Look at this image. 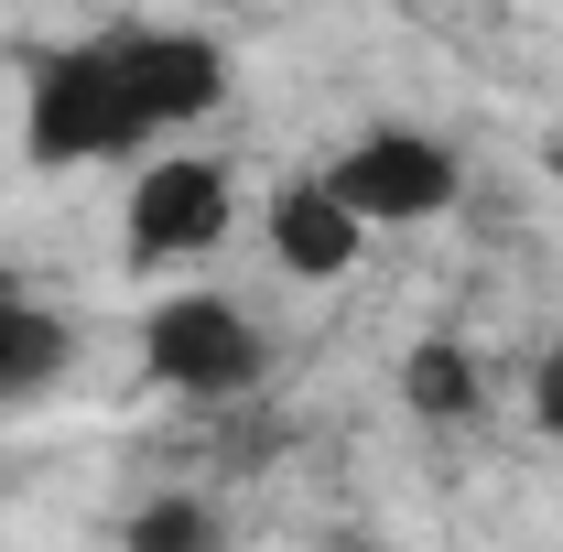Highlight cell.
Returning <instances> with one entry per match:
<instances>
[{"mask_svg": "<svg viewBox=\"0 0 563 552\" xmlns=\"http://www.w3.org/2000/svg\"><path fill=\"white\" fill-rule=\"evenodd\" d=\"M228 55L217 33H76L33 44L22 66V163L33 174H87V163H131L185 120H217Z\"/></svg>", "mask_w": 563, "mask_h": 552, "instance_id": "6da1fadb", "label": "cell"}, {"mask_svg": "<svg viewBox=\"0 0 563 552\" xmlns=\"http://www.w3.org/2000/svg\"><path fill=\"white\" fill-rule=\"evenodd\" d=\"M228 228H239V174L217 152H163L141 163L131 207H120V250L141 272H196L207 250H228Z\"/></svg>", "mask_w": 563, "mask_h": 552, "instance_id": "7a4b0ae2", "label": "cell"}, {"mask_svg": "<svg viewBox=\"0 0 563 552\" xmlns=\"http://www.w3.org/2000/svg\"><path fill=\"white\" fill-rule=\"evenodd\" d=\"M141 368H152L174 401H239V390H261L272 346H261V325H250L228 292H163V303L141 314Z\"/></svg>", "mask_w": 563, "mask_h": 552, "instance_id": "3957f363", "label": "cell"}, {"mask_svg": "<svg viewBox=\"0 0 563 552\" xmlns=\"http://www.w3.org/2000/svg\"><path fill=\"white\" fill-rule=\"evenodd\" d=\"M325 185H336L368 228H433V217L466 196V163H455V141L412 131V120H379V131H357L347 152L325 163Z\"/></svg>", "mask_w": 563, "mask_h": 552, "instance_id": "277c9868", "label": "cell"}, {"mask_svg": "<svg viewBox=\"0 0 563 552\" xmlns=\"http://www.w3.org/2000/svg\"><path fill=\"white\" fill-rule=\"evenodd\" d=\"M261 228H272V261L292 281H347L357 261H368V239H379V228H368L325 174H282L272 207H261Z\"/></svg>", "mask_w": 563, "mask_h": 552, "instance_id": "5b68a950", "label": "cell"}, {"mask_svg": "<svg viewBox=\"0 0 563 552\" xmlns=\"http://www.w3.org/2000/svg\"><path fill=\"white\" fill-rule=\"evenodd\" d=\"M66 368H76V325L0 272V401H44Z\"/></svg>", "mask_w": 563, "mask_h": 552, "instance_id": "8992f818", "label": "cell"}, {"mask_svg": "<svg viewBox=\"0 0 563 552\" xmlns=\"http://www.w3.org/2000/svg\"><path fill=\"white\" fill-rule=\"evenodd\" d=\"M401 401H412V422H477L488 379H477V357L455 336H422L412 357H401Z\"/></svg>", "mask_w": 563, "mask_h": 552, "instance_id": "52a82bcc", "label": "cell"}, {"mask_svg": "<svg viewBox=\"0 0 563 552\" xmlns=\"http://www.w3.org/2000/svg\"><path fill=\"white\" fill-rule=\"evenodd\" d=\"M120 542H141V552H196V542H217V509H207V498H152V509H131Z\"/></svg>", "mask_w": 563, "mask_h": 552, "instance_id": "ba28073f", "label": "cell"}, {"mask_svg": "<svg viewBox=\"0 0 563 552\" xmlns=\"http://www.w3.org/2000/svg\"><path fill=\"white\" fill-rule=\"evenodd\" d=\"M531 422L563 444V346H542V368H531Z\"/></svg>", "mask_w": 563, "mask_h": 552, "instance_id": "9c48e42d", "label": "cell"}, {"mask_svg": "<svg viewBox=\"0 0 563 552\" xmlns=\"http://www.w3.org/2000/svg\"><path fill=\"white\" fill-rule=\"evenodd\" d=\"M553 174H563V141H553Z\"/></svg>", "mask_w": 563, "mask_h": 552, "instance_id": "30bf717a", "label": "cell"}]
</instances>
